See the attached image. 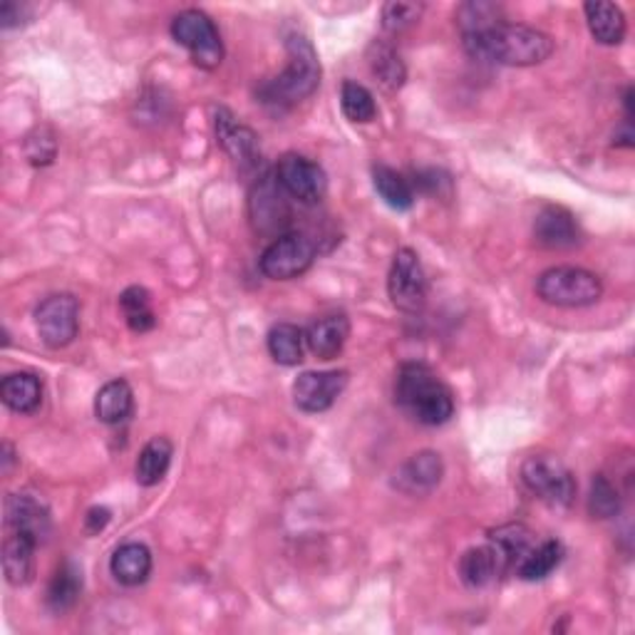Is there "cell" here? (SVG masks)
Listing matches in <instances>:
<instances>
[{"mask_svg": "<svg viewBox=\"0 0 635 635\" xmlns=\"http://www.w3.org/2000/svg\"><path fill=\"white\" fill-rule=\"evenodd\" d=\"M462 38L472 58L506 68L541 65L553 52V40L547 33L522 23L497 21L481 30L464 33Z\"/></svg>", "mask_w": 635, "mask_h": 635, "instance_id": "cell-1", "label": "cell"}, {"mask_svg": "<svg viewBox=\"0 0 635 635\" xmlns=\"http://www.w3.org/2000/svg\"><path fill=\"white\" fill-rule=\"evenodd\" d=\"M395 402L419 425L440 427L454 415V395L440 375L425 363L400 365Z\"/></svg>", "mask_w": 635, "mask_h": 635, "instance_id": "cell-2", "label": "cell"}, {"mask_svg": "<svg viewBox=\"0 0 635 635\" xmlns=\"http://www.w3.org/2000/svg\"><path fill=\"white\" fill-rule=\"evenodd\" d=\"M289 65L283 73L261 87V102L273 107H291L306 100L320 85V62L318 52L308 38L291 35L285 40Z\"/></svg>", "mask_w": 635, "mask_h": 635, "instance_id": "cell-3", "label": "cell"}, {"mask_svg": "<svg viewBox=\"0 0 635 635\" xmlns=\"http://www.w3.org/2000/svg\"><path fill=\"white\" fill-rule=\"evenodd\" d=\"M536 293L544 303L557 308L594 306L603 296V283L596 273L576 266L549 268L536 281Z\"/></svg>", "mask_w": 635, "mask_h": 635, "instance_id": "cell-4", "label": "cell"}, {"mask_svg": "<svg viewBox=\"0 0 635 635\" xmlns=\"http://www.w3.org/2000/svg\"><path fill=\"white\" fill-rule=\"evenodd\" d=\"M172 38L186 48L194 65L202 70H217L223 60V42L217 23L204 11H190L179 13L172 21Z\"/></svg>", "mask_w": 635, "mask_h": 635, "instance_id": "cell-5", "label": "cell"}, {"mask_svg": "<svg viewBox=\"0 0 635 635\" xmlns=\"http://www.w3.org/2000/svg\"><path fill=\"white\" fill-rule=\"evenodd\" d=\"M524 487L553 506H569L576 497V479L553 454H534L522 464Z\"/></svg>", "mask_w": 635, "mask_h": 635, "instance_id": "cell-6", "label": "cell"}, {"mask_svg": "<svg viewBox=\"0 0 635 635\" xmlns=\"http://www.w3.org/2000/svg\"><path fill=\"white\" fill-rule=\"evenodd\" d=\"M388 296L402 313H419L427 303V273L413 248H400L388 273Z\"/></svg>", "mask_w": 635, "mask_h": 635, "instance_id": "cell-7", "label": "cell"}, {"mask_svg": "<svg viewBox=\"0 0 635 635\" xmlns=\"http://www.w3.org/2000/svg\"><path fill=\"white\" fill-rule=\"evenodd\" d=\"M316 261V244L306 234H283L261 254V273L271 281H291Z\"/></svg>", "mask_w": 635, "mask_h": 635, "instance_id": "cell-8", "label": "cell"}, {"mask_svg": "<svg viewBox=\"0 0 635 635\" xmlns=\"http://www.w3.org/2000/svg\"><path fill=\"white\" fill-rule=\"evenodd\" d=\"M35 326H38L40 340L52 351L68 347L77 338L80 330V303L70 293L45 298L35 310Z\"/></svg>", "mask_w": 635, "mask_h": 635, "instance_id": "cell-9", "label": "cell"}, {"mask_svg": "<svg viewBox=\"0 0 635 635\" xmlns=\"http://www.w3.org/2000/svg\"><path fill=\"white\" fill-rule=\"evenodd\" d=\"M276 182H279L281 190L293 196V199L301 204H318L328 192V176L323 172V167L313 159L296 155H283L279 159V167H276Z\"/></svg>", "mask_w": 635, "mask_h": 635, "instance_id": "cell-10", "label": "cell"}, {"mask_svg": "<svg viewBox=\"0 0 635 635\" xmlns=\"http://www.w3.org/2000/svg\"><path fill=\"white\" fill-rule=\"evenodd\" d=\"M347 388L345 370H323V373H301L293 382V400L303 413H326L335 405V400Z\"/></svg>", "mask_w": 635, "mask_h": 635, "instance_id": "cell-11", "label": "cell"}, {"mask_svg": "<svg viewBox=\"0 0 635 635\" xmlns=\"http://www.w3.org/2000/svg\"><path fill=\"white\" fill-rule=\"evenodd\" d=\"M444 474V464L442 457L432 450L417 452L410 457L402 467L395 472L392 477V487L402 494L410 497H425L429 491H435L440 487Z\"/></svg>", "mask_w": 635, "mask_h": 635, "instance_id": "cell-12", "label": "cell"}, {"mask_svg": "<svg viewBox=\"0 0 635 635\" xmlns=\"http://www.w3.org/2000/svg\"><path fill=\"white\" fill-rule=\"evenodd\" d=\"M536 244L551 252H563L581 244V227L574 213L563 207H544L534 221Z\"/></svg>", "mask_w": 635, "mask_h": 635, "instance_id": "cell-13", "label": "cell"}, {"mask_svg": "<svg viewBox=\"0 0 635 635\" xmlns=\"http://www.w3.org/2000/svg\"><path fill=\"white\" fill-rule=\"evenodd\" d=\"M8 532H21L42 544L50 534V512L40 499L30 494H11L5 502Z\"/></svg>", "mask_w": 635, "mask_h": 635, "instance_id": "cell-14", "label": "cell"}, {"mask_svg": "<svg viewBox=\"0 0 635 635\" xmlns=\"http://www.w3.org/2000/svg\"><path fill=\"white\" fill-rule=\"evenodd\" d=\"M217 137L236 164L254 167L258 162V137L223 107L217 110Z\"/></svg>", "mask_w": 635, "mask_h": 635, "instance_id": "cell-15", "label": "cell"}, {"mask_svg": "<svg viewBox=\"0 0 635 635\" xmlns=\"http://www.w3.org/2000/svg\"><path fill=\"white\" fill-rule=\"evenodd\" d=\"M351 338V320L345 316H326L306 330V345L318 361H333Z\"/></svg>", "mask_w": 635, "mask_h": 635, "instance_id": "cell-16", "label": "cell"}, {"mask_svg": "<svg viewBox=\"0 0 635 635\" xmlns=\"http://www.w3.org/2000/svg\"><path fill=\"white\" fill-rule=\"evenodd\" d=\"M35 549L38 541L28 534L11 532L3 544V571L5 581L11 586H25L30 584L33 571H35Z\"/></svg>", "mask_w": 635, "mask_h": 635, "instance_id": "cell-17", "label": "cell"}, {"mask_svg": "<svg viewBox=\"0 0 635 635\" xmlns=\"http://www.w3.org/2000/svg\"><path fill=\"white\" fill-rule=\"evenodd\" d=\"M504 559L499 557V551L487 544V547H474L462 553L460 559V578L464 581V586L469 588H485L489 584H494L497 576L502 574Z\"/></svg>", "mask_w": 635, "mask_h": 635, "instance_id": "cell-18", "label": "cell"}, {"mask_svg": "<svg viewBox=\"0 0 635 635\" xmlns=\"http://www.w3.org/2000/svg\"><path fill=\"white\" fill-rule=\"evenodd\" d=\"M3 405L17 415H33L42 405V380L33 373H13L0 384Z\"/></svg>", "mask_w": 635, "mask_h": 635, "instance_id": "cell-19", "label": "cell"}, {"mask_svg": "<svg viewBox=\"0 0 635 635\" xmlns=\"http://www.w3.org/2000/svg\"><path fill=\"white\" fill-rule=\"evenodd\" d=\"M110 571L122 586L145 584L151 574V551L139 541L122 544V547L112 553Z\"/></svg>", "mask_w": 635, "mask_h": 635, "instance_id": "cell-20", "label": "cell"}, {"mask_svg": "<svg viewBox=\"0 0 635 635\" xmlns=\"http://www.w3.org/2000/svg\"><path fill=\"white\" fill-rule=\"evenodd\" d=\"M174 457V444L167 437H151V440L142 447L137 464H134V477L142 487H157L159 481L167 477L169 464Z\"/></svg>", "mask_w": 635, "mask_h": 635, "instance_id": "cell-21", "label": "cell"}, {"mask_svg": "<svg viewBox=\"0 0 635 635\" xmlns=\"http://www.w3.org/2000/svg\"><path fill=\"white\" fill-rule=\"evenodd\" d=\"M588 30H591L594 38L601 45H621L625 38V15L615 3H603V0H596V3L584 5Z\"/></svg>", "mask_w": 635, "mask_h": 635, "instance_id": "cell-22", "label": "cell"}, {"mask_svg": "<svg viewBox=\"0 0 635 635\" xmlns=\"http://www.w3.org/2000/svg\"><path fill=\"white\" fill-rule=\"evenodd\" d=\"M134 392L127 380H110L105 382L95 398V415L105 425H120L132 415Z\"/></svg>", "mask_w": 635, "mask_h": 635, "instance_id": "cell-23", "label": "cell"}, {"mask_svg": "<svg viewBox=\"0 0 635 635\" xmlns=\"http://www.w3.org/2000/svg\"><path fill=\"white\" fill-rule=\"evenodd\" d=\"M373 184H375V192L380 194V199L388 204L390 209H395V211L413 209V204H415L413 184H410V179L395 172V169L382 167V164L375 167L373 169Z\"/></svg>", "mask_w": 635, "mask_h": 635, "instance_id": "cell-24", "label": "cell"}, {"mask_svg": "<svg viewBox=\"0 0 635 635\" xmlns=\"http://www.w3.org/2000/svg\"><path fill=\"white\" fill-rule=\"evenodd\" d=\"M268 353L279 365L293 368V365L303 363V353H306V333L298 326L279 323L268 333Z\"/></svg>", "mask_w": 635, "mask_h": 635, "instance_id": "cell-25", "label": "cell"}, {"mask_svg": "<svg viewBox=\"0 0 635 635\" xmlns=\"http://www.w3.org/2000/svg\"><path fill=\"white\" fill-rule=\"evenodd\" d=\"M563 559V547L557 539L541 541L539 547H532L524 553L522 561L516 563V576L524 581H541L553 574V569L559 566Z\"/></svg>", "mask_w": 635, "mask_h": 635, "instance_id": "cell-26", "label": "cell"}, {"mask_svg": "<svg viewBox=\"0 0 635 635\" xmlns=\"http://www.w3.org/2000/svg\"><path fill=\"white\" fill-rule=\"evenodd\" d=\"M80 594H83V574L75 563H62V566L56 571L52 576L50 586H48V608L52 613H65L77 603Z\"/></svg>", "mask_w": 635, "mask_h": 635, "instance_id": "cell-27", "label": "cell"}, {"mask_svg": "<svg viewBox=\"0 0 635 635\" xmlns=\"http://www.w3.org/2000/svg\"><path fill=\"white\" fill-rule=\"evenodd\" d=\"M370 70L373 75L380 80V85L384 89H400L405 85V77H407V70H405V62H402L400 52L392 48L390 42H378L375 40L370 45Z\"/></svg>", "mask_w": 635, "mask_h": 635, "instance_id": "cell-28", "label": "cell"}, {"mask_svg": "<svg viewBox=\"0 0 635 635\" xmlns=\"http://www.w3.org/2000/svg\"><path fill=\"white\" fill-rule=\"evenodd\" d=\"M120 308L130 330H134V333H147V330L157 326L155 308H151V296L147 289H142V285H130V289L122 293Z\"/></svg>", "mask_w": 635, "mask_h": 635, "instance_id": "cell-29", "label": "cell"}, {"mask_svg": "<svg viewBox=\"0 0 635 635\" xmlns=\"http://www.w3.org/2000/svg\"><path fill=\"white\" fill-rule=\"evenodd\" d=\"M532 532L522 524H509L502 529L491 532V547L499 551V557L504 559L506 569H514L526 551H529L532 544Z\"/></svg>", "mask_w": 635, "mask_h": 635, "instance_id": "cell-30", "label": "cell"}, {"mask_svg": "<svg viewBox=\"0 0 635 635\" xmlns=\"http://www.w3.org/2000/svg\"><path fill=\"white\" fill-rule=\"evenodd\" d=\"M340 107H343L345 118L357 124L373 122L375 114H378V105H375L370 89L361 83H353V80H345L343 89H340Z\"/></svg>", "mask_w": 635, "mask_h": 635, "instance_id": "cell-31", "label": "cell"}, {"mask_svg": "<svg viewBox=\"0 0 635 635\" xmlns=\"http://www.w3.org/2000/svg\"><path fill=\"white\" fill-rule=\"evenodd\" d=\"M283 190L276 182V176H266L261 184H258L256 196H254V217L258 221H268L273 227H279V219L289 217L285 211V202H283Z\"/></svg>", "mask_w": 635, "mask_h": 635, "instance_id": "cell-32", "label": "cell"}, {"mask_svg": "<svg viewBox=\"0 0 635 635\" xmlns=\"http://www.w3.org/2000/svg\"><path fill=\"white\" fill-rule=\"evenodd\" d=\"M619 509H621L619 489H615L603 474H596L591 481V494H588V512H591L594 518H611L619 514Z\"/></svg>", "mask_w": 635, "mask_h": 635, "instance_id": "cell-33", "label": "cell"}, {"mask_svg": "<svg viewBox=\"0 0 635 635\" xmlns=\"http://www.w3.org/2000/svg\"><path fill=\"white\" fill-rule=\"evenodd\" d=\"M425 5L423 3H400V0H392V3L382 5V28L390 35H400L413 28L419 21Z\"/></svg>", "mask_w": 635, "mask_h": 635, "instance_id": "cell-34", "label": "cell"}, {"mask_svg": "<svg viewBox=\"0 0 635 635\" xmlns=\"http://www.w3.org/2000/svg\"><path fill=\"white\" fill-rule=\"evenodd\" d=\"M58 155V142H56V134L50 130H35L28 139H25V157L30 159V164L35 167H45L50 164L52 159Z\"/></svg>", "mask_w": 635, "mask_h": 635, "instance_id": "cell-35", "label": "cell"}, {"mask_svg": "<svg viewBox=\"0 0 635 635\" xmlns=\"http://www.w3.org/2000/svg\"><path fill=\"white\" fill-rule=\"evenodd\" d=\"M23 15H25V5L21 3H13V0H5L3 8H0V25L3 28H15V25L23 23Z\"/></svg>", "mask_w": 635, "mask_h": 635, "instance_id": "cell-36", "label": "cell"}, {"mask_svg": "<svg viewBox=\"0 0 635 635\" xmlns=\"http://www.w3.org/2000/svg\"><path fill=\"white\" fill-rule=\"evenodd\" d=\"M110 509H105V506H93L87 512L85 516V526H87V532L89 534H97V532H102L107 524H110Z\"/></svg>", "mask_w": 635, "mask_h": 635, "instance_id": "cell-37", "label": "cell"}, {"mask_svg": "<svg viewBox=\"0 0 635 635\" xmlns=\"http://www.w3.org/2000/svg\"><path fill=\"white\" fill-rule=\"evenodd\" d=\"M15 460V452H13V447L11 444H3V472H11V464Z\"/></svg>", "mask_w": 635, "mask_h": 635, "instance_id": "cell-38", "label": "cell"}]
</instances>
